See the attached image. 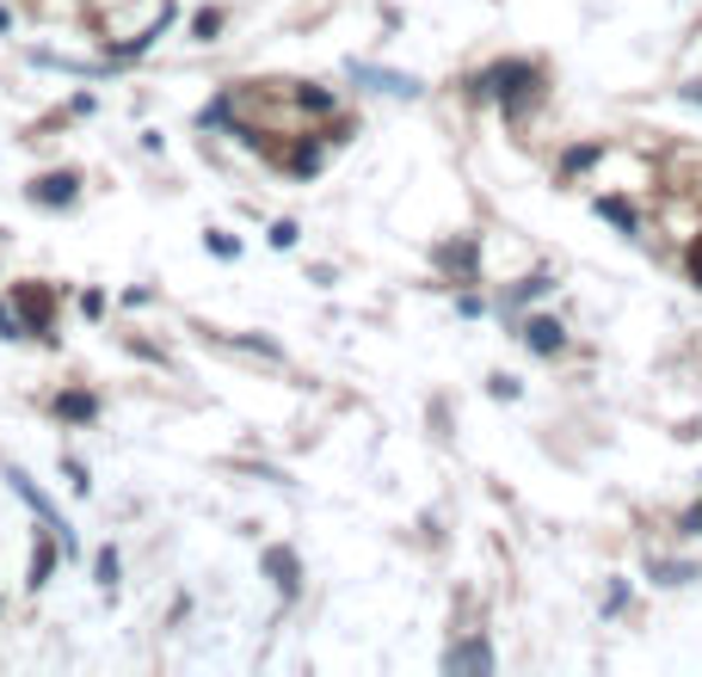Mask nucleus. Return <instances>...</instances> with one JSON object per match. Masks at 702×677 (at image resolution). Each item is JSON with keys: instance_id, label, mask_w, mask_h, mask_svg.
<instances>
[{"instance_id": "obj_2", "label": "nucleus", "mask_w": 702, "mask_h": 677, "mask_svg": "<svg viewBox=\"0 0 702 677\" xmlns=\"http://www.w3.org/2000/svg\"><path fill=\"white\" fill-rule=\"evenodd\" d=\"M690 99H702V87H690Z\"/></svg>"}, {"instance_id": "obj_1", "label": "nucleus", "mask_w": 702, "mask_h": 677, "mask_svg": "<svg viewBox=\"0 0 702 677\" xmlns=\"http://www.w3.org/2000/svg\"><path fill=\"white\" fill-rule=\"evenodd\" d=\"M531 332H536V346H543V351H555V346H561V327H555V320H536Z\"/></svg>"}]
</instances>
